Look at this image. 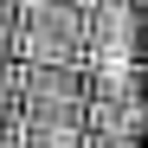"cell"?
<instances>
[{"label": "cell", "mask_w": 148, "mask_h": 148, "mask_svg": "<svg viewBox=\"0 0 148 148\" xmlns=\"http://www.w3.org/2000/svg\"><path fill=\"white\" fill-rule=\"evenodd\" d=\"M19 64H90V0H26Z\"/></svg>", "instance_id": "cell-1"}, {"label": "cell", "mask_w": 148, "mask_h": 148, "mask_svg": "<svg viewBox=\"0 0 148 148\" xmlns=\"http://www.w3.org/2000/svg\"><path fill=\"white\" fill-rule=\"evenodd\" d=\"M19 122L90 129V71L84 64H19Z\"/></svg>", "instance_id": "cell-2"}, {"label": "cell", "mask_w": 148, "mask_h": 148, "mask_svg": "<svg viewBox=\"0 0 148 148\" xmlns=\"http://www.w3.org/2000/svg\"><path fill=\"white\" fill-rule=\"evenodd\" d=\"M19 148H97L90 129H58V122H19Z\"/></svg>", "instance_id": "cell-3"}, {"label": "cell", "mask_w": 148, "mask_h": 148, "mask_svg": "<svg viewBox=\"0 0 148 148\" xmlns=\"http://www.w3.org/2000/svg\"><path fill=\"white\" fill-rule=\"evenodd\" d=\"M19 13L26 0H0V64H19Z\"/></svg>", "instance_id": "cell-4"}, {"label": "cell", "mask_w": 148, "mask_h": 148, "mask_svg": "<svg viewBox=\"0 0 148 148\" xmlns=\"http://www.w3.org/2000/svg\"><path fill=\"white\" fill-rule=\"evenodd\" d=\"M0 129H19V64H0Z\"/></svg>", "instance_id": "cell-5"}, {"label": "cell", "mask_w": 148, "mask_h": 148, "mask_svg": "<svg viewBox=\"0 0 148 148\" xmlns=\"http://www.w3.org/2000/svg\"><path fill=\"white\" fill-rule=\"evenodd\" d=\"M0 148H19V129H0Z\"/></svg>", "instance_id": "cell-6"}]
</instances>
